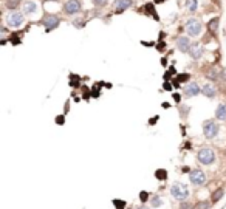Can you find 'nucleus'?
<instances>
[{
  "instance_id": "13",
  "label": "nucleus",
  "mask_w": 226,
  "mask_h": 209,
  "mask_svg": "<svg viewBox=\"0 0 226 209\" xmlns=\"http://www.w3.org/2000/svg\"><path fill=\"white\" fill-rule=\"evenodd\" d=\"M37 11V5L31 2V0H26V2L23 3V12H26V14H31V12H36Z\"/></svg>"
},
{
  "instance_id": "21",
  "label": "nucleus",
  "mask_w": 226,
  "mask_h": 209,
  "mask_svg": "<svg viewBox=\"0 0 226 209\" xmlns=\"http://www.w3.org/2000/svg\"><path fill=\"white\" fill-rule=\"evenodd\" d=\"M209 203H208V201H200V203H198L197 205V208L195 209H209Z\"/></svg>"
},
{
  "instance_id": "25",
  "label": "nucleus",
  "mask_w": 226,
  "mask_h": 209,
  "mask_svg": "<svg viewBox=\"0 0 226 209\" xmlns=\"http://www.w3.org/2000/svg\"><path fill=\"white\" fill-rule=\"evenodd\" d=\"M152 205H153V206H160V205H161V200H160L158 197H155V198L152 200Z\"/></svg>"
},
{
  "instance_id": "17",
  "label": "nucleus",
  "mask_w": 226,
  "mask_h": 209,
  "mask_svg": "<svg viewBox=\"0 0 226 209\" xmlns=\"http://www.w3.org/2000/svg\"><path fill=\"white\" fill-rule=\"evenodd\" d=\"M208 28H209V31H212V33H215V31H217V28H218V19H217V17H215V19H212V20H209Z\"/></svg>"
},
{
  "instance_id": "28",
  "label": "nucleus",
  "mask_w": 226,
  "mask_h": 209,
  "mask_svg": "<svg viewBox=\"0 0 226 209\" xmlns=\"http://www.w3.org/2000/svg\"><path fill=\"white\" fill-rule=\"evenodd\" d=\"M220 78L226 81V70H223V71H222V76H220Z\"/></svg>"
},
{
  "instance_id": "5",
  "label": "nucleus",
  "mask_w": 226,
  "mask_h": 209,
  "mask_svg": "<svg viewBox=\"0 0 226 209\" xmlns=\"http://www.w3.org/2000/svg\"><path fill=\"white\" fill-rule=\"evenodd\" d=\"M6 23L12 28H19L23 23V14L22 12H9L8 17H6Z\"/></svg>"
},
{
  "instance_id": "8",
  "label": "nucleus",
  "mask_w": 226,
  "mask_h": 209,
  "mask_svg": "<svg viewBox=\"0 0 226 209\" xmlns=\"http://www.w3.org/2000/svg\"><path fill=\"white\" fill-rule=\"evenodd\" d=\"M130 6H132V0H115L113 8H115L116 14H119V12H122L124 9L130 8Z\"/></svg>"
},
{
  "instance_id": "10",
  "label": "nucleus",
  "mask_w": 226,
  "mask_h": 209,
  "mask_svg": "<svg viewBox=\"0 0 226 209\" xmlns=\"http://www.w3.org/2000/svg\"><path fill=\"white\" fill-rule=\"evenodd\" d=\"M44 23H45V30H47V31H51V30H54V28H56V26L59 25V17L50 14L48 17L45 19Z\"/></svg>"
},
{
  "instance_id": "31",
  "label": "nucleus",
  "mask_w": 226,
  "mask_h": 209,
  "mask_svg": "<svg viewBox=\"0 0 226 209\" xmlns=\"http://www.w3.org/2000/svg\"><path fill=\"white\" fill-rule=\"evenodd\" d=\"M138 209H147V208H144V206H142V208H138Z\"/></svg>"
},
{
  "instance_id": "14",
  "label": "nucleus",
  "mask_w": 226,
  "mask_h": 209,
  "mask_svg": "<svg viewBox=\"0 0 226 209\" xmlns=\"http://www.w3.org/2000/svg\"><path fill=\"white\" fill-rule=\"evenodd\" d=\"M215 116H217V119H220V121H226V104H220L217 107Z\"/></svg>"
},
{
  "instance_id": "29",
  "label": "nucleus",
  "mask_w": 226,
  "mask_h": 209,
  "mask_svg": "<svg viewBox=\"0 0 226 209\" xmlns=\"http://www.w3.org/2000/svg\"><path fill=\"white\" fill-rule=\"evenodd\" d=\"M164 89H166V90H170L172 87H170V84H167V82H166V84H164Z\"/></svg>"
},
{
  "instance_id": "4",
  "label": "nucleus",
  "mask_w": 226,
  "mask_h": 209,
  "mask_svg": "<svg viewBox=\"0 0 226 209\" xmlns=\"http://www.w3.org/2000/svg\"><path fill=\"white\" fill-rule=\"evenodd\" d=\"M186 31L189 36H198L201 31V23L197 19H189L186 20Z\"/></svg>"
},
{
  "instance_id": "6",
  "label": "nucleus",
  "mask_w": 226,
  "mask_h": 209,
  "mask_svg": "<svg viewBox=\"0 0 226 209\" xmlns=\"http://www.w3.org/2000/svg\"><path fill=\"white\" fill-rule=\"evenodd\" d=\"M189 178H190V183L195 184V186H201L206 183V175H204V172L201 171H192L189 173Z\"/></svg>"
},
{
  "instance_id": "23",
  "label": "nucleus",
  "mask_w": 226,
  "mask_h": 209,
  "mask_svg": "<svg viewBox=\"0 0 226 209\" xmlns=\"http://www.w3.org/2000/svg\"><path fill=\"white\" fill-rule=\"evenodd\" d=\"M107 2H108V0H93V3L96 6H105Z\"/></svg>"
},
{
  "instance_id": "19",
  "label": "nucleus",
  "mask_w": 226,
  "mask_h": 209,
  "mask_svg": "<svg viewBox=\"0 0 226 209\" xmlns=\"http://www.w3.org/2000/svg\"><path fill=\"white\" fill-rule=\"evenodd\" d=\"M19 3H20V0H6V6H8L9 9H14V8H17V6H19Z\"/></svg>"
},
{
  "instance_id": "1",
  "label": "nucleus",
  "mask_w": 226,
  "mask_h": 209,
  "mask_svg": "<svg viewBox=\"0 0 226 209\" xmlns=\"http://www.w3.org/2000/svg\"><path fill=\"white\" fill-rule=\"evenodd\" d=\"M170 194H172V197L177 198L178 201H184L189 197V189L186 187V184H183V183H174L172 187H170Z\"/></svg>"
},
{
  "instance_id": "2",
  "label": "nucleus",
  "mask_w": 226,
  "mask_h": 209,
  "mask_svg": "<svg viewBox=\"0 0 226 209\" xmlns=\"http://www.w3.org/2000/svg\"><path fill=\"white\" fill-rule=\"evenodd\" d=\"M198 161L204 166H209L215 161V153L211 147H203V149L198 152Z\"/></svg>"
},
{
  "instance_id": "11",
  "label": "nucleus",
  "mask_w": 226,
  "mask_h": 209,
  "mask_svg": "<svg viewBox=\"0 0 226 209\" xmlns=\"http://www.w3.org/2000/svg\"><path fill=\"white\" fill-rule=\"evenodd\" d=\"M189 54L192 56L194 59H198L201 54H203V46L201 45H198V44H195V45H192L190 46V51H189Z\"/></svg>"
},
{
  "instance_id": "27",
  "label": "nucleus",
  "mask_w": 226,
  "mask_h": 209,
  "mask_svg": "<svg viewBox=\"0 0 226 209\" xmlns=\"http://www.w3.org/2000/svg\"><path fill=\"white\" fill-rule=\"evenodd\" d=\"M64 121H65L64 116H57V118H56V123H57L59 126H62V124H64Z\"/></svg>"
},
{
  "instance_id": "26",
  "label": "nucleus",
  "mask_w": 226,
  "mask_h": 209,
  "mask_svg": "<svg viewBox=\"0 0 226 209\" xmlns=\"http://www.w3.org/2000/svg\"><path fill=\"white\" fill-rule=\"evenodd\" d=\"M140 197H141V201H147L149 194H147V192H141V195H140Z\"/></svg>"
},
{
  "instance_id": "16",
  "label": "nucleus",
  "mask_w": 226,
  "mask_h": 209,
  "mask_svg": "<svg viewBox=\"0 0 226 209\" xmlns=\"http://www.w3.org/2000/svg\"><path fill=\"white\" fill-rule=\"evenodd\" d=\"M223 195H225V191H223L222 187H220V189H217L214 194H212V201H214V203H215V201L222 200V198H223Z\"/></svg>"
},
{
  "instance_id": "3",
  "label": "nucleus",
  "mask_w": 226,
  "mask_h": 209,
  "mask_svg": "<svg viewBox=\"0 0 226 209\" xmlns=\"http://www.w3.org/2000/svg\"><path fill=\"white\" fill-rule=\"evenodd\" d=\"M203 133H204V136L209 138V139L215 138L217 133H218V124L215 123V121H204V124H203Z\"/></svg>"
},
{
  "instance_id": "7",
  "label": "nucleus",
  "mask_w": 226,
  "mask_h": 209,
  "mask_svg": "<svg viewBox=\"0 0 226 209\" xmlns=\"http://www.w3.org/2000/svg\"><path fill=\"white\" fill-rule=\"evenodd\" d=\"M64 9L67 14H76L81 9V0H68L64 6Z\"/></svg>"
},
{
  "instance_id": "22",
  "label": "nucleus",
  "mask_w": 226,
  "mask_h": 209,
  "mask_svg": "<svg viewBox=\"0 0 226 209\" xmlns=\"http://www.w3.org/2000/svg\"><path fill=\"white\" fill-rule=\"evenodd\" d=\"M189 78H190V76L187 75V73H183V75H180V76H178V79H177V81H178V82H184V81H189Z\"/></svg>"
},
{
  "instance_id": "12",
  "label": "nucleus",
  "mask_w": 226,
  "mask_h": 209,
  "mask_svg": "<svg viewBox=\"0 0 226 209\" xmlns=\"http://www.w3.org/2000/svg\"><path fill=\"white\" fill-rule=\"evenodd\" d=\"M200 93V87H198V84L192 82V84H189L186 87V96H195Z\"/></svg>"
},
{
  "instance_id": "20",
  "label": "nucleus",
  "mask_w": 226,
  "mask_h": 209,
  "mask_svg": "<svg viewBox=\"0 0 226 209\" xmlns=\"http://www.w3.org/2000/svg\"><path fill=\"white\" fill-rule=\"evenodd\" d=\"M187 8L194 12L197 9V0H187Z\"/></svg>"
},
{
  "instance_id": "24",
  "label": "nucleus",
  "mask_w": 226,
  "mask_h": 209,
  "mask_svg": "<svg viewBox=\"0 0 226 209\" xmlns=\"http://www.w3.org/2000/svg\"><path fill=\"white\" fill-rule=\"evenodd\" d=\"M115 206L118 209H122V208H126V203L124 201H115Z\"/></svg>"
},
{
  "instance_id": "15",
  "label": "nucleus",
  "mask_w": 226,
  "mask_h": 209,
  "mask_svg": "<svg viewBox=\"0 0 226 209\" xmlns=\"http://www.w3.org/2000/svg\"><path fill=\"white\" fill-rule=\"evenodd\" d=\"M201 91L204 93V96H208V98H214V96H215V89H214L212 85H209V84L204 85Z\"/></svg>"
},
{
  "instance_id": "30",
  "label": "nucleus",
  "mask_w": 226,
  "mask_h": 209,
  "mask_svg": "<svg viewBox=\"0 0 226 209\" xmlns=\"http://www.w3.org/2000/svg\"><path fill=\"white\" fill-rule=\"evenodd\" d=\"M174 99H175V102H180V95H175Z\"/></svg>"
},
{
  "instance_id": "9",
  "label": "nucleus",
  "mask_w": 226,
  "mask_h": 209,
  "mask_svg": "<svg viewBox=\"0 0 226 209\" xmlns=\"http://www.w3.org/2000/svg\"><path fill=\"white\" fill-rule=\"evenodd\" d=\"M177 46H178V50L180 51H183V53H189L190 51V40H189V37H180L177 40Z\"/></svg>"
},
{
  "instance_id": "18",
  "label": "nucleus",
  "mask_w": 226,
  "mask_h": 209,
  "mask_svg": "<svg viewBox=\"0 0 226 209\" xmlns=\"http://www.w3.org/2000/svg\"><path fill=\"white\" fill-rule=\"evenodd\" d=\"M155 175H156V178H158V180H166L167 178V172L164 169H158L155 172Z\"/></svg>"
}]
</instances>
